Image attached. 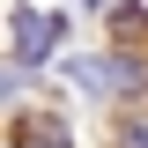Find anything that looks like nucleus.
Instances as JSON below:
<instances>
[{
    "mask_svg": "<svg viewBox=\"0 0 148 148\" xmlns=\"http://www.w3.org/2000/svg\"><path fill=\"white\" fill-rule=\"evenodd\" d=\"M67 74H74V89L82 96H148V67L141 59H67Z\"/></svg>",
    "mask_w": 148,
    "mask_h": 148,
    "instance_id": "obj_1",
    "label": "nucleus"
},
{
    "mask_svg": "<svg viewBox=\"0 0 148 148\" xmlns=\"http://www.w3.org/2000/svg\"><path fill=\"white\" fill-rule=\"evenodd\" d=\"M119 148H148V119H126L119 126Z\"/></svg>",
    "mask_w": 148,
    "mask_h": 148,
    "instance_id": "obj_4",
    "label": "nucleus"
},
{
    "mask_svg": "<svg viewBox=\"0 0 148 148\" xmlns=\"http://www.w3.org/2000/svg\"><path fill=\"white\" fill-rule=\"evenodd\" d=\"M82 8H104V0H82Z\"/></svg>",
    "mask_w": 148,
    "mask_h": 148,
    "instance_id": "obj_5",
    "label": "nucleus"
},
{
    "mask_svg": "<svg viewBox=\"0 0 148 148\" xmlns=\"http://www.w3.org/2000/svg\"><path fill=\"white\" fill-rule=\"evenodd\" d=\"M15 148H67V126H59V119H22Z\"/></svg>",
    "mask_w": 148,
    "mask_h": 148,
    "instance_id": "obj_3",
    "label": "nucleus"
},
{
    "mask_svg": "<svg viewBox=\"0 0 148 148\" xmlns=\"http://www.w3.org/2000/svg\"><path fill=\"white\" fill-rule=\"evenodd\" d=\"M8 45H15V67H37V59L59 45V15H45V8H8Z\"/></svg>",
    "mask_w": 148,
    "mask_h": 148,
    "instance_id": "obj_2",
    "label": "nucleus"
}]
</instances>
